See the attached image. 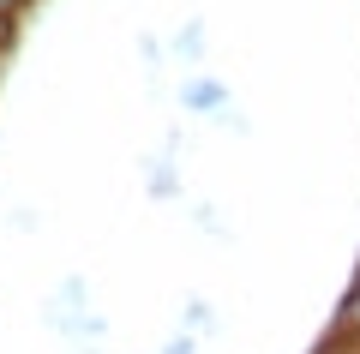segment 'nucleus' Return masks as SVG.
Listing matches in <instances>:
<instances>
[{
	"label": "nucleus",
	"mask_w": 360,
	"mask_h": 354,
	"mask_svg": "<svg viewBox=\"0 0 360 354\" xmlns=\"http://www.w3.org/2000/svg\"><path fill=\"white\" fill-rule=\"evenodd\" d=\"M180 102H186V108H198V114H217L222 102H229V90H222L217 78H193V84L180 90Z\"/></svg>",
	"instance_id": "1"
},
{
	"label": "nucleus",
	"mask_w": 360,
	"mask_h": 354,
	"mask_svg": "<svg viewBox=\"0 0 360 354\" xmlns=\"http://www.w3.org/2000/svg\"><path fill=\"white\" fill-rule=\"evenodd\" d=\"M30 6H37V0H0V54H6V42L18 37V25H25Z\"/></svg>",
	"instance_id": "2"
},
{
	"label": "nucleus",
	"mask_w": 360,
	"mask_h": 354,
	"mask_svg": "<svg viewBox=\"0 0 360 354\" xmlns=\"http://www.w3.org/2000/svg\"><path fill=\"white\" fill-rule=\"evenodd\" d=\"M336 330H342V342H360V277H354V289H348L342 312H336Z\"/></svg>",
	"instance_id": "3"
},
{
	"label": "nucleus",
	"mask_w": 360,
	"mask_h": 354,
	"mask_svg": "<svg viewBox=\"0 0 360 354\" xmlns=\"http://www.w3.org/2000/svg\"><path fill=\"white\" fill-rule=\"evenodd\" d=\"M348 348H354V354H360V342H348Z\"/></svg>",
	"instance_id": "4"
}]
</instances>
